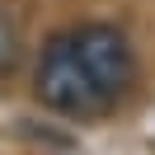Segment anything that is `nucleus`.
Instances as JSON below:
<instances>
[{"mask_svg": "<svg viewBox=\"0 0 155 155\" xmlns=\"http://www.w3.org/2000/svg\"><path fill=\"white\" fill-rule=\"evenodd\" d=\"M33 94L42 99V108L66 113V117H94L104 108H113L104 99V89L94 85V75L85 71L75 42H71V28L47 38V47L38 57V71H33Z\"/></svg>", "mask_w": 155, "mask_h": 155, "instance_id": "1", "label": "nucleus"}, {"mask_svg": "<svg viewBox=\"0 0 155 155\" xmlns=\"http://www.w3.org/2000/svg\"><path fill=\"white\" fill-rule=\"evenodd\" d=\"M71 42H75L85 71L94 75V85L104 89V99L117 104L136 80V52L127 33L117 24H80V28H71Z\"/></svg>", "mask_w": 155, "mask_h": 155, "instance_id": "2", "label": "nucleus"}, {"mask_svg": "<svg viewBox=\"0 0 155 155\" xmlns=\"http://www.w3.org/2000/svg\"><path fill=\"white\" fill-rule=\"evenodd\" d=\"M24 61V24L14 10H0V80H10Z\"/></svg>", "mask_w": 155, "mask_h": 155, "instance_id": "3", "label": "nucleus"}]
</instances>
